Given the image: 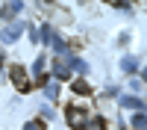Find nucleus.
<instances>
[{"mask_svg":"<svg viewBox=\"0 0 147 130\" xmlns=\"http://www.w3.org/2000/svg\"><path fill=\"white\" fill-rule=\"evenodd\" d=\"M12 80H15V89L18 92H30V80H27V71L21 65H12Z\"/></svg>","mask_w":147,"mask_h":130,"instance_id":"nucleus-1","label":"nucleus"},{"mask_svg":"<svg viewBox=\"0 0 147 130\" xmlns=\"http://www.w3.org/2000/svg\"><path fill=\"white\" fill-rule=\"evenodd\" d=\"M65 115H68V124H71V127H77V130L85 124V112L80 110V106H68V112H65Z\"/></svg>","mask_w":147,"mask_h":130,"instance_id":"nucleus-2","label":"nucleus"},{"mask_svg":"<svg viewBox=\"0 0 147 130\" xmlns=\"http://www.w3.org/2000/svg\"><path fill=\"white\" fill-rule=\"evenodd\" d=\"M21 9H24V3H3V6H0V18L9 21V18H15Z\"/></svg>","mask_w":147,"mask_h":130,"instance_id":"nucleus-3","label":"nucleus"},{"mask_svg":"<svg viewBox=\"0 0 147 130\" xmlns=\"http://www.w3.org/2000/svg\"><path fill=\"white\" fill-rule=\"evenodd\" d=\"M21 30H24V24H12V27H6L3 30V42H15L21 35Z\"/></svg>","mask_w":147,"mask_h":130,"instance_id":"nucleus-4","label":"nucleus"},{"mask_svg":"<svg viewBox=\"0 0 147 130\" xmlns=\"http://www.w3.org/2000/svg\"><path fill=\"white\" fill-rule=\"evenodd\" d=\"M121 106H124V110H138V112H141L144 101H141V98H127V95H124V98H121Z\"/></svg>","mask_w":147,"mask_h":130,"instance_id":"nucleus-5","label":"nucleus"},{"mask_svg":"<svg viewBox=\"0 0 147 130\" xmlns=\"http://www.w3.org/2000/svg\"><path fill=\"white\" fill-rule=\"evenodd\" d=\"M82 130H103V118H85V124H82Z\"/></svg>","mask_w":147,"mask_h":130,"instance_id":"nucleus-6","label":"nucleus"},{"mask_svg":"<svg viewBox=\"0 0 147 130\" xmlns=\"http://www.w3.org/2000/svg\"><path fill=\"white\" fill-rule=\"evenodd\" d=\"M44 92H47V98H59V83H56V80L44 83Z\"/></svg>","mask_w":147,"mask_h":130,"instance_id":"nucleus-7","label":"nucleus"},{"mask_svg":"<svg viewBox=\"0 0 147 130\" xmlns=\"http://www.w3.org/2000/svg\"><path fill=\"white\" fill-rule=\"evenodd\" d=\"M74 92H77V95H88V92H91V86H88L85 80H74Z\"/></svg>","mask_w":147,"mask_h":130,"instance_id":"nucleus-8","label":"nucleus"},{"mask_svg":"<svg viewBox=\"0 0 147 130\" xmlns=\"http://www.w3.org/2000/svg\"><path fill=\"white\" fill-rule=\"evenodd\" d=\"M132 127H136V130H144V112H136V118H132Z\"/></svg>","mask_w":147,"mask_h":130,"instance_id":"nucleus-9","label":"nucleus"},{"mask_svg":"<svg viewBox=\"0 0 147 130\" xmlns=\"http://www.w3.org/2000/svg\"><path fill=\"white\" fill-rule=\"evenodd\" d=\"M24 130H47V127H44V121L35 118V121H27V127H24Z\"/></svg>","mask_w":147,"mask_h":130,"instance_id":"nucleus-10","label":"nucleus"},{"mask_svg":"<svg viewBox=\"0 0 147 130\" xmlns=\"http://www.w3.org/2000/svg\"><path fill=\"white\" fill-rule=\"evenodd\" d=\"M121 68H124V71H136V62H132V59H124V62H121Z\"/></svg>","mask_w":147,"mask_h":130,"instance_id":"nucleus-11","label":"nucleus"}]
</instances>
